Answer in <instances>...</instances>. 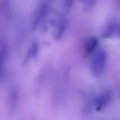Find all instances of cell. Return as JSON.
<instances>
[{
    "instance_id": "1",
    "label": "cell",
    "mask_w": 120,
    "mask_h": 120,
    "mask_svg": "<svg viewBox=\"0 0 120 120\" xmlns=\"http://www.w3.org/2000/svg\"><path fill=\"white\" fill-rule=\"evenodd\" d=\"M107 62V54L102 49L95 50L91 60V70L95 76H99L104 71Z\"/></svg>"
},
{
    "instance_id": "2",
    "label": "cell",
    "mask_w": 120,
    "mask_h": 120,
    "mask_svg": "<svg viewBox=\"0 0 120 120\" xmlns=\"http://www.w3.org/2000/svg\"><path fill=\"white\" fill-rule=\"evenodd\" d=\"M49 5H50V3H46V2L43 3L40 5V9H39L38 12H37L35 23H34L35 28H36L37 26H40V24L45 21V17L47 16V14H48V11H49Z\"/></svg>"
},
{
    "instance_id": "3",
    "label": "cell",
    "mask_w": 120,
    "mask_h": 120,
    "mask_svg": "<svg viewBox=\"0 0 120 120\" xmlns=\"http://www.w3.org/2000/svg\"><path fill=\"white\" fill-rule=\"evenodd\" d=\"M112 99V93L110 92H105L99 96L95 101V105L97 109H102V108L105 107L109 101Z\"/></svg>"
},
{
    "instance_id": "4",
    "label": "cell",
    "mask_w": 120,
    "mask_h": 120,
    "mask_svg": "<svg viewBox=\"0 0 120 120\" xmlns=\"http://www.w3.org/2000/svg\"><path fill=\"white\" fill-rule=\"evenodd\" d=\"M8 52L5 46H3L0 48V80L3 78L5 72V66H6V60Z\"/></svg>"
},
{
    "instance_id": "5",
    "label": "cell",
    "mask_w": 120,
    "mask_h": 120,
    "mask_svg": "<svg viewBox=\"0 0 120 120\" xmlns=\"http://www.w3.org/2000/svg\"><path fill=\"white\" fill-rule=\"evenodd\" d=\"M115 33H119V25L118 23L112 22L109 24L107 30L105 31V37H111L115 34Z\"/></svg>"
},
{
    "instance_id": "6",
    "label": "cell",
    "mask_w": 120,
    "mask_h": 120,
    "mask_svg": "<svg viewBox=\"0 0 120 120\" xmlns=\"http://www.w3.org/2000/svg\"><path fill=\"white\" fill-rule=\"evenodd\" d=\"M97 46V40L96 38H91L86 44V52H93L95 51V48Z\"/></svg>"
},
{
    "instance_id": "7",
    "label": "cell",
    "mask_w": 120,
    "mask_h": 120,
    "mask_svg": "<svg viewBox=\"0 0 120 120\" xmlns=\"http://www.w3.org/2000/svg\"><path fill=\"white\" fill-rule=\"evenodd\" d=\"M37 50H38V45H37L36 43H33L30 48V51L28 52V55H29L30 57H33L34 56H35L37 52Z\"/></svg>"
}]
</instances>
